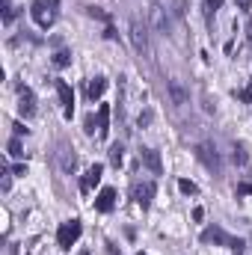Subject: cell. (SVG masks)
<instances>
[{"instance_id":"cell-7","label":"cell","mask_w":252,"mask_h":255,"mask_svg":"<svg viewBox=\"0 0 252 255\" xmlns=\"http://www.w3.org/2000/svg\"><path fill=\"white\" fill-rule=\"evenodd\" d=\"M154 193H157V187H154V181H145V184H136V187H133V199H136V205H139V208L145 211V208L151 205Z\"/></svg>"},{"instance_id":"cell-18","label":"cell","mask_w":252,"mask_h":255,"mask_svg":"<svg viewBox=\"0 0 252 255\" xmlns=\"http://www.w3.org/2000/svg\"><path fill=\"white\" fill-rule=\"evenodd\" d=\"M6 148H9V154H12V157H24V142H21L18 136H12Z\"/></svg>"},{"instance_id":"cell-15","label":"cell","mask_w":252,"mask_h":255,"mask_svg":"<svg viewBox=\"0 0 252 255\" xmlns=\"http://www.w3.org/2000/svg\"><path fill=\"white\" fill-rule=\"evenodd\" d=\"M104 92H107V80H104V77H95V80L86 86V95H89V101H98Z\"/></svg>"},{"instance_id":"cell-9","label":"cell","mask_w":252,"mask_h":255,"mask_svg":"<svg viewBox=\"0 0 252 255\" xmlns=\"http://www.w3.org/2000/svg\"><path fill=\"white\" fill-rule=\"evenodd\" d=\"M113 205H116V190L113 187H104V190L95 196V211L107 214V211H113Z\"/></svg>"},{"instance_id":"cell-28","label":"cell","mask_w":252,"mask_h":255,"mask_svg":"<svg viewBox=\"0 0 252 255\" xmlns=\"http://www.w3.org/2000/svg\"><path fill=\"white\" fill-rule=\"evenodd\" d=\"M238 196H252V184H238Z\"/></svg>"},{"instance_id":"cell-10","label":"cell","mask_w":252,"mask_h":255,"mask_svg":"<svg viewBox=\"0 0 252 255\" xmlns=\"http://www.w3.org/2000/svg\"><path fill=\"white\" fill-rule=\"evenodd\" d=\"M101 175H104V166H101V163H95V166L83 175V181H80V193L86 196V193H89L95 184H98V181H101Z\"/></svg>"},{"instance_id":"cell-25","label":"cell","mask_w":252,"mask_h":255,"mask_svg":"<svg viewBox=\"0 0 252 255\" xmlns=\"http://www.w3.org/2000/svg\"><path fill=\"white\" fill-rule=\"evenodd\" d=\"M0 175H3V178H0V184H3V190H9V187H12V172H9L6 166H0Z\"/></svg>"},{"instance_id":"cell-33","label":"cell","mask_w":252,"mask_h":255,"mask_svg":"<svg viewBox=\"0 0 252 255\" xmlns=\"http://www.w3.org/2000/svg\"><path fill=\"white\" fill-rule=\"evenodd\" d=\"M247 39L252 42V18H250V24H247Z\"/></svg>"},{"instance_id":"cell-5","label":"cell","mask_w":252,"mask_h":255,"mask_svg":"<svg viewBox=\"0 0 252 255\" xmlns=\"http://www.w3.org/2000/svg\"><path fill=\"white\" fill-rule=\"evenodd\" d=\"M18 110H21V116H24V119L36 116V95H33V89L18 86Z\"/></svg>"},{"instance_id":"cell-27","label":"cell","mask_w":252,"mask_h":255,"mask_svg":"<svg viewBox=\"0 0 252 255\" xmlns=\"http://www.w3.org/2000/svg\"><path fill=\"white\" fill-rule=\"evenodd\" d=\"M148 122H151V110H145V113H139V119H136V125H139V128H145Z\"/></svg>"},{"instance_id":"cell-2","label":"cell","mask_w":252,"mask_h":255,"mask_svg":"<svg viewBox=\"0 0 252 255\" xmlns=\"http://www.w3.org/2000/svg\"><path fill=\"white\" fill-rule=\"evenodd\" d=\"M196 157H199V160L214 172V175H220V172H223V160H220V154H217V148H214L211 142H199V145H196Z\"/></svg>"},{"instance_id":"cell-3","label":"cell","mask_w":252,"mask_h":255,"mask_svg":"<svg viewBox=\"0 0 252 255\" xmlns=\"http://www.w3.org/2000/svg\"><path fill=\"white\" fill-rule=\"evenodd\" d=\"M80 232H83L80 220H68V223H63V226H60V232H57V244H60L63 250H71V247L77 244Z\"/></svg>"},{"instance_id":"cell-35","label":"cell","mask_w":252,"mask_h":255,"mask_svg":"<svg viewBox=\"0 0 252 255\" xmlns=\"http://www.w3.org/2000/svg\"><path fill=\"white\" fill-rule=\"evenodd\" d=\"M136 255H145V253H136Z\"/></svg>"},{"instance_id":"cell-22","label":"cell","mask_w":252,"mask_h":255,"mask_svg":"<svg viewBox=\"0 0 252 255\" xmlns=\"http://www.w3.org/2000/svg\"><path fill=\"white\" fill-rule=\"evenodd\" d=\"M223 6V0H205V15H208V21L214 18V12Z\"/></svg>"},{"instance_id":"cell-24","label":"cell","mask_w":252,"mask_h":255,"mask_svg":"<svg viewBox=\"0 0 252 255\" xmlns=\"http://www.w3.org/2000/svg\"><path fill=\"white\" fill-rule=\"evenodd\" d=\"M235 163H238V166H244V169L250 166V157H247V151H244V148H235Z\"/></svg>"},{"instance_id":"cell-21","label":"cell","mask_w":252,"mask_h":255,"mask_svg":"<svg viewBox=\"0 0 252 255\" xmlns=\"http://www.w3.org/2000/svg\"><path fill=\"white\" fill-rule=\"evenodd\" d=\"M15 21V6L9 0H3V24H12Z\"/></svg>"},{"instance_id":"cell-8","label":"cell","mask_w":252,"mask_h":255,"mask_svg":"<svg viewBox=\"0 0 252 255\" xmlns=\"http://www.w3.org/2000/svg\"><path fill=\"white\" fill-rule=\"evenodd\" d=\"M57 157H60V169H63V172H68V175H71V172L77 169V157H74V151H71L65 142H60V145H57Z\"/></svg>"},{"instance_id":"cell-11","label":"cell","mask_w":252,"mask_h":255,"mask_svg":"<svg viewBox=\"0 0 252 255\" xmlns=\"http://www.w3.org/2000/svg\"><path fill=\"white\" fill-rule=\"evenodd\" d=\"M151 27H154L157 33H163V36L169 33V21H166V9H163V6H157V3L151 6Z\"/></svg>"},{"instance_id":"cell-4","label":"cell","mask_w":252,"mask_h":255,"mask_svg":"<svg viewBox=\"0 0 252 255\" xmlns=\"http://www.w3.org/2000/svg\"><path fill=\"white\" fill-rule=\"evenodd\" d=\"M130 42H133L139 57H148V30L139 18H130Z\"/></svg>"},{"instance_id":"cell-26","label":"cell","mask_w":252,"mask_h":255,"mask_svg":"<svg viewBox=\"0 0 252 255\" xmlns=\"http://www.w3.org/2000/svg\"><path fill=\"white\" fill-rule=\"evenodd\" d=\"M89 15H92V18H101V21H110V15H107L104 9H98V6H92V9H89Z\"/></svg>"},{"instance_id":"cell-14","label":"cell","mask_w":252,"mask_h":255,"mask_svg":"<svg viewBox=\"0 0 252 255\" xmlns=\"http://www.w3.org/2000/svg\"><path fill=\"white\" fill-rule=\"evenodd\" d=\"M202 241H205V244H226V247H229V241H232V238H229L223 229L211 226V229H205V232H202Z\"/></svg>"},{"instance_id":"cell-13","label":"cell","mask_w":252,"mask_h":255,"mask_svg":"<svg viewBox=\"0 0 252 255\" xmlns=\"http://www.w3.org/2000/svg\"><path fill=\"white\" fill-rule=\"evenodd\" d=\"M169 98L175 107H184L187 104V89L181 86V80H169Z\"/></svg>"},{"instance_id":"cell-34","label":"cell","mask_w":252,"mask_h":255,"mask_svg":"<svg viewBox=\"0 0 252 255\" xmlns=\"http://www.w3.org/2000/svg\"><path fill=\"white\" fill-rule=\"evenodd\" d=\"M80 255H89V253H86V250H83V253H80Z\"/></svg>"},{"instance_id":"cell-1","label":"cell","mask_w":252,"mask_h":255,"mask_svg":"<svg viewBox=\"0 0 252 255\" xmlns=\"http://www.w3.org/2000/svg\"><path fill=\"white\" fill-rule=\"evenodd\" d=\"M30 15H33V21H36L42 30L54 27V21H57V0H33Z\"/></svg>"},{"instance_id":"cell-23","label":"cell","mask_w":252,"mask_h":255,"mask_svg":"<svg viewBox=\"0 0 252 255\" xmlns=\"http://www.w3.org/2000/svg\"><path fill=\"white\" fill-rule=\"evenodd\" d=\"M229 247L235 250V255H244V253H247V241H241V238H232V241H229Z\"/></svg>"},{"instance_id":"cell-19","label":"cell","mask_w":252,"mask_h":255,"mask_svg":"<svg viewBox=\"0 0 252 255\" xmlns=\"http://www.w3.org/2000/svg\"><path fill=\"white\" fill-rule=\"evenodd\" d=\"M68 63H71V51H57V54H54V65H57V68H65Z\"/></svg>"},{"instance_id":"cell-17","label":"cell","mask_w":252,"mask_h":255,"mask_svg":"<svg viewBox=\"0 0 252 255\" xmlns=\"http://www.w3.org/2000/svg\"><path fill=\"white\" fill-rule=\"evenodd\" d=\"M107 157H110V163L119 169V166H122V160H125V148H122V142H113V145H110V151H107Z\"/></svg>"},{"instance_id":"cell-6","label":"cell","mask_w":252,"mask_h":255,"mask_svg":"<svg viewBox=\"0 0 252 255\" xmlns=\"http://www.w3.org/2000/svg\"><path fill=\"white\" fill-rule=\"evenodd\" d=\"M57 95H60V104H63V116L71 119V113H74V92H71V86L65 80H57Z\"/></svg>"},{"instance_id":"cell-20","label":"cell","mask_w":252,"mask_h":255,"mask_svg":"<svg viewBox=\"0 0 252 255\" xmlns=\"http://www.w3.org/2000/svg\"><path fill=\"white\" fill-rule=\"evenodd\" d=\"M178 190L184 193V196H196V193H199V187H196L190 178H181V181H178Z\"/></svg>"},{"instance_id":"cell-31","label":"cell","mask_w":252,"mask_h":255,"mask_svg":"<svg viewBox=\"0 0 252 255\" xmlns=\"http://www.w3.org/2000/svg\"><path fill=\"white\" fill-rule=\"evenodd\" d=\"M12 172H15V175H27V166H24V163H18V166H15Z\"/></svg>"},{"instance_id":"cell-30","label":"cell","mask_w":252,"mask_h":255,"mask_svg":"<svg viewBox=\"0 0 252 255\" xmlns=\"http://www.w3.org/2000/svg\"><path fill=\"white\" fill-rule=\"evenodd\" d=\"M86 133H95V119L92 116H86Z\"/></svg>"},{"instance_id":"cell-29","label":"cell","mask_w":252,"mask_h":255,"mask_svg":"<svg viewBox=\"0 0 252 255\" xmlns=\"http://www.w3.org/2000/svg\"><path fill=\"white\" fill-rule=\"evenodd\" d=\"M193 220H196V223L205 220V208H193Z\"/></svg>"},{"instance_id":"cell-12","label":"cell","mask_w":252,"mask_h":255,"mask_svg":"<svg viewBox=\"0 0 252 255\" xmlns=\"http://www.w3.org/2000/svg\"><path fill=\"white\" fill-rule=\"evenodd\" d=\"M139 160H142V163H145V166H148V169H151L154 175H160V172H163V163H160V154H157L154 148H142V151H139Z\"/></svg>"},{"instance_id":"cell-32","label":"cell","mask_w":252,"mask_h":255,"mask_svg":"<svg viewBox=\"0 0 252 255\" xmlns=\"http://www.w3.org/2000/svg\"><path fill=\"white\" fill-rule=\"evenodd\" d=\"M235 3H238V9H250L252 6V0H235Z\"/></svg>"},{"instance_id":"cell-16","label":"cell","mask_w":252,"mask_h":255,"mask_svg":"<svg viewBox=\"0 0 252 255\" xmlns=\"http://www.w3.org/2000/svg\"><path fill=\"white\" fill-rule=\"evenodd\" d=\"M107 130H110V107H107V104H101V107H98V136L104 139V136H107Z\"/></svg>"}]
</instances>
